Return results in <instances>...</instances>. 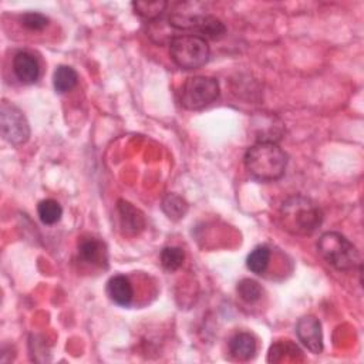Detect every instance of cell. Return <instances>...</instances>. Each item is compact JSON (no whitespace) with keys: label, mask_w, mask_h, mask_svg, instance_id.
I'll use <instances>...</instances> for the list:
<instances>
[{"label":"cell","mask_w":364,"mask_h":364,"mask_svg":"<svg viewBox=\"0 0 364 364\" xmlns=\"http://www.w3.org/2000/svg\"><path fill=\"white\" fill-rule=\"evenodd\" d=\"M245 166L256 181H276L286 171L287 155L277 142L257 141L246 151Z\"/></svg>","instance_id":"1"},{"label":"cell","mask_w":364,"mask_h":364,"mask_svg":"<svg viewBox=\"0 0 364 364\" xmlns=\"http://www.w3.org/2000/svg\"><path fill=\"white\" fill-rule=\"evenodd\" d=\"M323 220L320 208L309 198L296 195L286 199L280 208V223L291 235H311Z\"/></svg>","instance_id":"2"},{"label":"cell","mask_w":364,"mask_h":364,"mask_svg":"<svg viewBox=\"0 0 364 364\" xmlns=\"http://www.w3.org/2000/svg\"><path fill=\"white\" fill-rule=\"evenodd\" d=\"M317 250L321 257L341 272L354 270L360 264L357 247L338 232H326L317 242Z\"/></svg>","instance_id":"3"},{"label":"cell","mask_w":364,"mask_h":364,"mask_svg":"<svg viewBox=\"0 0 364 364\" xmlns=\"http://www.w3.org/2000/svg\"><path fill=\"white\" fill-rule=\"evenodd\" d=\"M169 53L173 63L183 70H196L209 60V46L198 34L175 36L169 43Z\"/></svg>","instance_id":"4"},{"label":"cell","mask_w":364,"mask_h":364,"mask_svg":"<svg viewBox=\"0 0 364 364\" xmlns=\"http://www.w3.org/2000/svg\"><path fill=\"white\" fill-rule=\"evenodd\" d=\"M219 97V82L212 77L196 75L185 81L181 104L186 109H202Z\"/></svg>","instance_id":"5"},{"label":"cell","mask_w":364,"mask_h":364,"mask_svg":"<svg viewBox=\"0 0 364 364\" xmlns=\"http://www.w3.org/2000/svg\"><path fill=\"white\" fill-rule=\"evenodd\" d=\"M0 128L3 138L13 145L27 142L30 136V127L24 114L6 100L0 107Z\"/></svg>","instance_id":"6"},{"label":"cell","mask_w":364,"mask_h":364,"mask_svg":"<svg viewBox=\"0 0 364 364\" xmlns=\"http://www.w3.org/2000/svg\"><path fill=\"white\" fill-rule=\"evenodd\" d=\"M296 334L303 346L314 354L323 351V333L318 318L314 316H304L296 324Z\"/></svg>","instance_id":"7"},{"label":"cell","mask_w":364,"mask_h":364,"mask_svg":"<svg viewBox=\"0 0 364 364\" xmlns=\"http://www.w3.org/2000/svg\"><path fill=\"white\" fill-rule=\"evenodd\" d=\"M118 213H119V225L122 235L125 236H136L145 228V218L144 213L135 208L132 203L119 199L118 200Z\"/></svg>","instance_id":"8"},{"label":"cell","mask_w":364,"mask_h":364,"mask_svg":"<svg viewBox=\"0 0 364 364\" xmlns=\"http://www.w3.org/2000/svg\"><path fill=\"white\" fill-rule=\"evenodd\" d=\"M13 71L23 84H33L37 81L40 74L38 61L33 54L20 51L13 58Z\"/></svg>","instance_id":"9"},{"label":"cell","mask_w":364,"mask_h":364,"mask_svg":"<svg viewBox=\"0 0 364 364\" xmlns=\"http://www.w3.org/2000/svg\"><path fill=\"white\" fill-rule=\"evenodd\" d=\"M78 255L81 260L92 266L107 264L105 245L95 237H85L78 243Z\"/></svg>","instance_id":"10"},{"label":"cell","mask_w":364,"mask_h":364,"mask_svg":"<svg viewBox=\"0 0 364 364\" xmlns=\"http://www.w3.org/2000/svg\"><path fill=\"white\" fill-rule=\"evenodd\" d=\"M107 294L118 306H129L134 297L129 279L122 274L112 276L107 283Z\"/></svg>","instance_id":"11"},{"label":"cell","mask_w":364,"mask_h":364,"mask_svg":"<svg viewBox=\"0 0 364 364\" xmlns=\"http://www.w3.org/2000/svg\"><path fill=\"white\" fill-rule=\"evenodd\" d=\"M229 353L236 360H240V361L250 360L256 353V338L246 331L236 333L229 340Z\"/></svg>","instance_id":"12"},{"label":"cell","mask_w":364,"mask_h":364,"mask_svg":"<svg viewBox=\"0 0 364 364\" xmlns=\"http://www.w3.org/2000/svg\"><path fill=\"white\" fill-rule=\"evenodd\" d=\"M78 81V75L75 73V70L70 65H58L54 71V77H53V84L57 92L64 94L71 91Z\"/></svg>","instance_id":"13"},{"label":"cell","mask_w":364,"mask_h":364,"mask_svg":"<svg viewBox=\"0 0 364 364\" xmlns=\"http://www.w3.org/2000/svg\"><path fill=\"white\" fill-rule=\"evenodd\" d=\"M162 210L172 220L182 219L188 212L186 200L176 193H166L162 199Z\"/></svg>","instance_id":"14"},{"label":"cell","mask_w":364,"mask_h":364,"mask_svg":"<svg viewBox=\"0 0 364 364\" xmlns=\"http://www.w3.org/2000/svg\"><path fill=\"white\" fill-rule=\"evenodd\" d=\"M166 1L164 0H155V1H132V7L134 11L142 17L144 20H146L148 23L155 21L161 17L162 11L166 7Z\"/></svg>","instance_id":"15"},{"label":"cell","mask_w":364,"mask_h":364,"mask_svg":"<svg viewBox=\"0 0 364 364\" xmlns=\"http://www.w3.org/2000/svg\"><path fill=\"white\" fill-rule=\"evenodd\" d=\"M269 260H270V250L266 246H257L255 247L247 259H246V264L247 269L256 274H262L266 272L267 266H269Z\"/></svg>","instance_id":"16"},{"label":"cell","mask_w":364,"mask_h":364,"mask_svg":"<svg viewBox=\"0 0 364 364\" xmlns=\"http://www.w3.org/2000/svg\"><path fill=\"white\" fill-rule=\"evenodd\" d=\"M37 212H38L40 220L44 225H54L60 220V218L63 215V208L54 199H44L38 203Z\"/></svg>","instance_id":"17"},{"label":"cell","mask_w":364,"mask_h":364,"mask_svg":"<svg viewBox=\"0 0 364 364\" xmlns=\"http://www.w3.org/2000/svg\"><path fill=\"white\" fill-rule=\"evenodd\" d=\"M236 291L239 297L246 303H255L262 296V287L253 279H242L236 286Z\"/></svg>","instance_id":"18"},{"label":"cell","mask_w":364,"mask_h":364,"mask_svg":"<svg viewBox=\"0 0 364 364\" xmlns=\"http://www.w3.org/2000/svg\"><path fill=\"white\" fill-rule=\"evenodd\" d=\"M183 259H185V253L178 246H168V247H164L161 252V263L169 272L179 269L183 263Z\"/></svg>","instance_id":"19"},{"label":"cell","mask_w":364,"mask_h":364,"mask_svg":"<svg viewBox=\"0 0 364 364\" xmlns=\"http://www.w3.org/2000/svg\"><path fill=\"white\" fill-rule=\"evenodd\" d=\"M21 24L28 28V30H33V31H40L43 28L47 27L48 24V18L41 14V13H37V11H28V13H24L21 16Z\"/></svg>","instance_id":"20"}]
</instances>
